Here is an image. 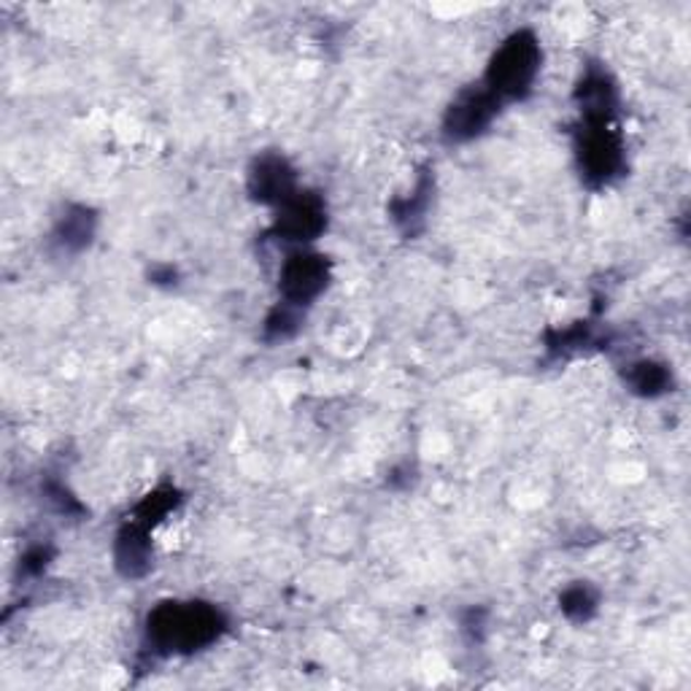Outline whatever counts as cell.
Returning <instances> with one entry per match:
<instances>
[{
  "mask_svg": "<svg viewBox=\"0 0 691 691\" xmlns=\"http://www.w3.org/2000/svg\"><path fill=\"white\" fill-rule=\"evenodd\" d=\"M254 192L263 201H281L287 203L292 192V173L281 160H263L254 171Z\"/></svg>",
  "mask_w": 691,
  "mask_h": 691,
  "instance_id": "6",
  "label": "cell"
},
{
  "mask_svg": "<svg viewBox=\"0 0 691 691\" xmlns=\"http://www.w3.org/2000/svg\"><path fill=\"white\" fill-rule=\"evenodd\" d=\"M93 219L87 217V211H76V214H68L65 219H62L60 225V241L65 243V246H84V243L89 241V235H93Z\"/></svg>",
  "mask_w": 691,
  "mask_h": 691,
  "instance_id": "8",
  "label": "cell"
},
{
  "mask_svg": "<svg viewBox=\"0 0 691 691\" xmlns=\"http://www.w3.org/2000/svg\"><path fill=\"white\" fill-rule=\"evenodd\" d=\"M327 284V265L316 254H294L281 270V292L289 305H303L314 300Z\"/></svg>",
  "mask_w": 691,
  "mask_h": 691,
  "instance_id": "3",
  "label": "cell"
},
{
  "mask_svg": "<svg viewBox=\"0 0 691 691\" xmlns=\"http://www.w3.org/2000/svg\"><path fill=\"white\" fill-rule=\"evenodd\" d=\"M219 630L222 616L208 605L168 603L149 616V638L166 651H197L211 643Z\"/></svg>",
  "mask_w": 691,
  "mask_h": 691,
  "instance_id": "1",
  "label": "cell"
},
{
  "mask_svg": "<svg viewBox=\"0 0 691 691\" xmlns=\"http://www.w3.org/2000/svg\"><path fill=\"white\" fill-rule=\"evenodd\" d=\"M537 65H541V49L530 33H517L502 44L497 58L489 65V93L495 98L508 95V98H519L521 93L530 89L535 82Z\"/></svg>",
  "mask_w": 691,
  "mask_h": 691,
  "instance_id": "2",
  "label": "cell"
},
{
  "mask_svg": "<svg viewBox=\"0 0 691 691\" xmlns=\"http://www.w3.org/2000/svg\"><path fill=\"white\" fill-rule=\"evenodd\" d=\"M497 109V98L484 89V93L464 95L457 106H451L449 119H446V133L451 138H470V135L481 133L489 124L492 111Z\"/></svg>",
  "mask_w": 691,
  "mask_h": 691,
  "instance_id": "4",
  "label": "cell"
},
{
  "mask_svg": "<svg viewBox=\"0 0 691 691\" xmlns=\"http://www.w3.org/2000/svg\"><path fill=\"white\" fill-rule=\"evenodd\" d=\"M287 214L281 217V222H284V230L289 232L292 238H298V241H303V238L314 235V232L322 230V208L319 203H311V201H287Z\"/></svg>",
  "mask_w": 691,
  "mask_h": 691,
  "instance_id": "7",
  "label": "cell"
},
{
  "mask_svg": "<svg viewBox=\"0 0 691 691\" xmlns=\"http://www.w3.org/2000/svg\"><path fill=\"white\" fill-rule=\"evenodd\" d=\"M149 526L133 521L117 537V565L124 575H141L149 568Z\"/></svg>",
  "mask_w": 691,
  "mask_h": 691,
  "instance_id": "5",
  "label": "cell"
},
{
  "mask_svg": "<svg viewBox=\"0 0 691 691\" xmlns=\"http://www.w3.org/2000/svg\"><path fill=\"white\" fill-rule=\"evenodd\" d=\"M562 608H565V614L575 616V619H586L589 610L594 608V597L589 594L586 586H575V589H570L568 594H565Z\"/></svg>",
  "mask_w": 691,
  "mask_h": 691,
  "instance_id": "9",
  "label": "cell"
}]
</instances>
